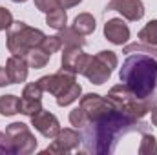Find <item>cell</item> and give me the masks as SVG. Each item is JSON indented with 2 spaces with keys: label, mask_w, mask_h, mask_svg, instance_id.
I'll return each mask as SVG.
<instances>
[{
  "label": "cell",
  "mask_w": 157,
  "mask_h": 155,
  "mask_svg": "<svg viewBox=\"0 0 157 155\" xmlns=\"http://www.w3.org/2000/svg\"><path fill=\"white\" fill-rule=\"evenodd\" d=\"M6 73L11 80V84L24 82L28 78V62H26V59L18 57V55L9 57L7 62H6Z\"/></svg>",
  "instance_id": "cell-13"
},
{
  "label": "cell",
  "mask_w": 157,
  "mask_h": 155,
  "mask_svg": "<svg viewBox=\"0 0 157 155\" xmlns=\"http://www.w3.org/2000/svg\"><path fill=\"white\" fill-rule=\"evenodd\" d=\"M59 39L62 42V46H84L86 40H84V35H80L75 28H62L59 29Z\"/></svg>",
  "instance_id": "cell-15"
},
{
  "label": "cell",
  "mask_w": 157,
  "mask_h": 155,
  "mask_svg": "<svg viewBox=\"0 0 157 155\" xmlns=\"http://www.w3.org/2000/svg\"><path fill=\"white\" fill-rule=\"evenodd\" d=\"M117 55L113 51H99L95 57H90L86 62V68L82 75L93 84H104L108 78L112 77L113 68H117Z\"/></svg>",
  "instance_id": "cell-6"
},
{
  "label": "cell",
  "mask_w": 157,
  "mask_h": 155,
  "mask_svg": "<svg viewBox=\"0 0 157 155\" xmlns=\"http://www.w3.org/2000/svg\"><path fill=\"white\" fill-rule=\"evenodd\" d=\"M18 102H20V99L15 95H2L0 97V115H17L18 113Z\"/></svg>",
  "instance_id": "cell-18"
},
{
  "label": "cell",
  "mask_w": 157,
  "mask_h": 155,
  "mask_svg": "<svg viewBox=\"0 0 157 155\" xmlns=\"http://www.w3.org/2000/svg\"><path fill=\"white\" fill-rule=\"evenodd\" d=\"M139 153L141 155H155L157 153V141L154 135L144 133L141 139V146H139Z\"/></svg>",
  "instance_id": "cell-22"
},
{
  "label": "cell",
  "mask_w": 157,
  "mask_h": 155,
  "mask_svg": "<svg viewBox=\"0 0 157 155\" xmlns=\"http://www.w3.org/2000/svg\"><path fill=\"white\" fill-rule=\"evenodd\" d=\"M70 122H71L75 128H78V130H82V128L88 124V117H86V113L82 112L80 106L75 108V110H71V113H70Z\"/></svg>",
  "instance_id": "cell-24"
},
{
  "label": "cell",
  "mask_w": 157,
  "mask_h": 155,
  "mask_svg": "<svg viewBox=\"0 0 157 155\" xmlns=\"http://www.w3.org/2000/svg\"><path fill=\"white\" fill-rule=\"evenodd\" d=\"M82 0H59V6L62 9H68V7H73V6H78Z\"/></svg>",
  "instance_id": "cell-29"
},
{
  "label": "cell",
  "mask_w": 157,
  "mask_h": 155,
  "mask_svg": "<svg viewBox=\"0 0 157 155\" xmlns=\"http://www.w3.org/2000/svg\"><path fill=\"white\" fill-rule=\"evenodd\" d=\"M150 113H152V124L157 128V106L152 108V112H150Z\"/></svg>",
  "instance_id": "cell-31"
},
{
  "label": "cell",
  "mask_w": 157,
  "mask_h": 155,
  "mask_svg": "<svg viewBox=\"0 0 157 155\" xmlns=\"http://www.w3.org/2000/svg\"><path fill=\"white\" fill-rule=\"evenodd\" d=\"M26 62H28V66L29 68H35V70H40V68H44L46 64H48V60H49V55L40 47V46H37V47H31L28 53H26Z\"/></svg>",
  "instance_id": "cell-14"
},
{
  "label": "cell",
  "mask_w": 157,
  "mask_h": 155,
  "mask_svg": "<svg viewBox=\"0 0 157 155\" xmlns=\"http://www.w3.org/2000/svg\"><path fill=\"white\" fill-rule=\"evenodd\" d=\"M104 37L115 46H122L130 39V29L121 18H112L104 24Z\"/></svg>",
  "instance_id": "cell-12"
},
{
  "label": "cell",
  "mask_w": 157,
  "mask_h": 155,
  "mask_svg": "<svg viewBox=\"0 0 157 155\" xmlns=\"http://www.w3.org/2000/svg\"><path fill=\"white\" fill-rule=\"evenodd\" d=\"M0 153H13L11 142H9L6 133H0Z\"/></svg>",
  "instance_id": "cell-28"
},
{
  "label": "cell",
  "mask_w": 157,
  "mask_h": 155,
  "mask_svg": "<svg viewBox=\"0 0 157 155\" xmlns=\"http://www.w3.org/2000/svg\"><path fill=\"white\" fill-rule=\"evenodd\" d=\"M122 53H143V55H150L157 60V46H150L144 42H135V44H128L122 47Z\"/></svg>",
  "instance_id": "cell-19"
},
{
  "label": "cell",
  "mask_w": 157,
  "mask_h": 155,
  "mask_svg": "<svg viewBox=\"0 0 157 155\" xmlns=\"http://www.w3.org/2000/svg\"><path fill=\"white\" fill-rule=\"evenodd\" d=\"M7 84H11V80L6 73V68H0V86H7Z\"/></svg>",
  "instance_id": "cell-30"
},
{
  "label": "cell",
  "mask_w": 157,
  "mask_h": 155,
  "mask_svg": "<svg viewBox=\"0 0 157 155\" xmlns=\"http://www.w3.org/2000/svg\"><path fill=\"white\" fill-rule=\"evenodd\" d=\"M108 11H119L124 18L137 22L144 17V6L141 0H110Z\"/></svg>",
  "instance_id": "cell-10"
},
{
  "label": "cell",
  "mask_w": 157,
  "mask_h": 155,
  "mask_svg": "<svg viewBox=\"0 0 157 155\" xmlns=\"http://www.w3.org/2000/svg\"><path fill=\"white\" fill-rule=\"evenodd\" d=\"M40 84V88L51 95L57 97V104L59 106H70L71 102H75L80 97V84L75 80L73 73L62 71L60 73H53V75H46L37 80Z\"/></svg>",
  "instance_id": "cell-3"
},
{
  "label": "cell",
  "mask_w": 157,
  "mask_h": 155,
  "mask_svg": "<svg viewBox=\"0 0 157 155\" xmlns=\"http://www.w3.org/2000/svg\"><path fill=\"white\" fill-rule=\"evenodd\" d=\"M13 2H26V0H13Z\"/></svg>",
  "instance_id": "cell-32"
},
{
  "label": "cell",
  "mask_w": 157,
  "mask_h": 155,
  "mask_svg": "<svg viewBox=\"0 0 157 155\" xmlns=\"http://www.w3.org/2000/svg\"><path fill=\"white\" fill-rule=\"evenodd\" d=\"M6 135L11 142L13 153L28 155L37 150V139L24 122H13L6 128Z\"/></svg>",
  "instance_id": "cell-7"
},
{
  "label": "cell",
  "mask_w": 157,
  "mask_h": 155,
  "mask_svg": "<svg viewBox=\"0 0 157 155\" xmlns=\"http://www.w3.org/2000/svg\"><path fill=\"white\" fill-rule=\"evenodd\" d=\"M108 99L112 100V104L117 108L121 113L132 117V119H143L146 113L152 112V108L155 106L157 97H150V99H139L135 97L124 84H117L110 89Z\"/></svg>",
  "instance_id": "cell-4"
},
{
  "label": "cell",
  "mask_w": 157,
  "mask_h": 155,
  "mask_svg": "<svg viewBox=\"0 0 157 155\" xmlns=\"http://www.w3.org/2000/svg\"><path fill=\"white\" fill-rule=\"evenodd\" d=\"M95 18L90 15V13H80L75 17V20H73V28L77 29L80 35H90V33H93L95 31Z\"/></svg>",
  "instance_id": "cell-16"
},
{
  "label": "cell",
  "mask_w": 157,
  "mask_h": 155,
  "mask_svg": "<svg viewBox=\"0 0 157 155\" xmlns=\"http://www.w3.org/2000/svg\"><path fill=\"white\" fill-rule=\"evenodd\" d=\"M35 6H37V9L44 11V13H49L55 7H60L59 6V0H35Z\"/></svg>",
  "instance_id": "cell-27"
},
{
  "label": "cell",
  "mask_w": 157,
  "mask_h": 155,
  "mask_svg": "<svg viewBox=\"0 0 157 155\" xmlns=\"http://www.w3.org/2000/svg\"><path fill=\"white\" fill-rule=\"evenodd\" d=\"M88 59H90V55H86L80 46H64L62 59H60V64H62L60 70L68 71V73H73V75H77V73L82 75Z\"/></svg>",
  "instance_id": "cell-8"
},
{
  "label": "cell",
  "mask_w": 157,
  "mask_h": 155,
  "mask_svg": "<svg viewBox=\"0 0 157 155\" xmlns=\"http://www.w3.org/2000/svg\"><path fill=\"white\" fill-rule=\"evenodd\" d=\"M42 88H40L39 82H31V84H28L26 88H24V91H22V97L24 99H40L42 97Z\"/></svg>",
  "instance_id": "cell-25"
},
{
  "label": "cell",
  "mask_w": 157,
  "mask_h": 155,
  "mask_svg": "<svg viewBox=\"0 0 157 155\" xmlns=\"http://www.w3.org/2000/svg\"><path fill=\"white\" fill-rule=\"evenodd\" d=\"M119 77L122 84L139 99H150L155 95L157 84V60L150 55L135 53L122 62Z\"/></svg>",
  "instance_id": "cell-2"
},
{
  "label": "cell",
  "mask_w": 157,
  "mask_h": 155,
  "mask_svg": "<svg viewBox=\"0 0 157 155\" xmlns=\"http://www.w3.org/2000/svg\"><path fill=\"white\" fill-rule=\"evenodd\" d=\"M40 47L51 57L55 51H59L60 47H62V42L59 39V35H53V37H44V40L40 42Z\"/></svg>",
  "instance_id": "cell-23"
},
{
  "label": "cell",
  "mask_w": 157,
  "mask_h": 155,
  "mask_svg": "<svg viewBox=\"0 0 157 155\" xmlns=\"http://www.w3.org/2000/svg\"><path fill=\"white\" fill-rule=\"evenodd\" d=\"M44 33L40 29L29 28L24 22H13L11 28L7 29V49L13 55L18 57H26V53L31 47L40 46V42L44 40Z\"/></svg>",
  "instance_id": "cell-5"
},
{
  "label": "cell",
  "mask_w": 157,
  "mask_h": 155,
  "mask_svg": "<svg viewBox=\"0 0 157 155\" xmlns=\"http://www.w3.org/2000/svg\"><path fill=\"white\" fill-rule=\"evenodd\" d=\"M40 110H42L40 99H24V97H22L20 102H18V113L33 117L35 113H39Z\"/></svg>",
  "instance_id": "cell-20"
},
{
  "label": "cell",
  "mask_w": 157,
  "mask_h": 155,
  "mask_svg": "<svg viewBox=\"0 0 157 155\" xmlns=\"http://www.w3.org/2000/svg\"><path fill=\"white\" fill-rule=\"evenodd\" d=\"M68 22V15L62 7H55L53 11L46 13V24L53 29H62Z\"/></svg>",
  "instance_id": "cell-17"
},
{
  "label": "cell",
  "mask_w": 157,
  "mask_h": 155,
  "mask_svg": "<svg viewBox=\"0 0 157 155\" xmlns=\"http://www.w3.org/2000/svg\"><path fill=\"white\" fill-rule=\"evenodd\" d=\"M11 24H13V15H11V11L6 9V7H0V31L9 29Z\"/></svg>",
  "instance_id": "cell-26"
},
{
  "label": "cell",
  "mask_w": 157,
  "mask_h": 155,
  "mask_svg": "<svg viewBox=\"0 0 157 155\" xmlns=\"http://www.w3.org/2000/svg\"><path fill=\"white\" fill-rule=\"evenodd\" d=\"M139 39L144 44L157 46V20H150L141 31H139Z\"/></svg>",
  "instance_id": "cell-21"
},
{
  "label": "cell",
  "mask_w": 157,
  "mask_h": 155,
  "mask_svg": "<svg viewBox=\"0 0 157 155\" xmlns=\"http://www.w3.org/2000/svg\"><path fill=\"white\" fill-rule=\"evenodd\" d=\"M78 144H80V133L71 128H64L57 133L55 141L42 153H68V152L78 148Z\"/></svg>",
  "instance_id": "cell-9"
},
{
  "label": "cell",
  "mask_w": 157,
  "mask_h": 155,
  "mask_svg": "<svg viewBox=\"0 0 157 155\" xmlns=\"http://www.w3.org/2000/svg\"><path fill=\"white\" fill-rule=\"evenodd\" d=\"M31 124L46 139H55L57 133L60 131V124H59L57 117L53 113H49V112H44V110H40L39 113H35L31 117Z\"/></svg>",
  "instance_id": "cell-11"
},
{
  "label": "cell",
  "mask_w": 157,
  "mask_h": 155,
  "mask_svg": "<svg viewBox=\"0 0 157 155\" xmlns=\"http://www.w3.org/2000/svg\"><path fill=\"white\" fill-rule=\"evenodd\" d=\"M146 122L143 119H132V117L121 113L117 108L102 113L101 117L90 120L82 128L80 142L84 144L86 153H112L115 152L119 139L133 133V131H143L146 130Z\"/></svg>",
  "instance_id": "cell-1"
}]
</instances>
